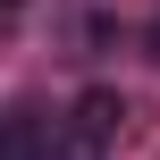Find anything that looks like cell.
Returning <instances> with one entry per match:
<instances>
[{
	"label": "cell",
	"mask_w": 160,
	"mask_h": 160,
	"mask_svg": "<svg viewBox=\"0 0 160 160\" xmlns=\"http://www.w3.org/2000/svg\"><path fill=\"white\" fill-rule=\"evenodd\" d=\"M118 127H127V101H118V84H84V93L68 101L59 135H51V160H110Z\"/></svg>",
	"instance_id": "obj_1"
},
{
	"label": "cell",
	"mask_w": 160,
	"mask_h": 160,
	"mask_svg": "<svg viewBox=\"0 0 160 160\" xmlns=\"http://www.w3.org/2000/svg\"><path fill=\"white\" fill-rule=\"evenodd\" d=\"M0 160H51V135H42L34 110H8L0 118Z\"/></svg>",
	"instance_id": "obj_2"
},
{
	"label": "cell",
	"mask_w": 160,
	"mask_h": 160,
	"mask_svg": "<svg viewBox=\"0 0 160 160\" xmlns=\"http://www.w3.org/2000/svg\"><path fill=\"white\" fill-rule=\"evenodd\" d=\"M152 59H160V25H152Z\"/></svg>",
	"instance_id": "obj_3"
},
{
	"label": "cell",
	"mask_w": 160,
	"mask_h": 160,
	"mask_svg": "<svg viewBox=\"0 0 160 160\" xmlns=\"http://www.w3.org/2000/svg\"><path fill=\"white\" fill-rule=\"evenodd\" d=\"M0 8H17V0H0Z\"/></svg>",
	"instance_id": "obj_4"
}]
</instances>
